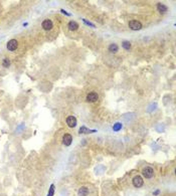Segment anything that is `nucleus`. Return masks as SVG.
I'll use <instances>...</instances> for the list:
<instances>
[{
  "instance_id": "9b49d317",
  "label": "nucleus",
  "mask_w": 176,
  "mask_h": 196,
  "mask_svg": "<svg viewBox=\"0 0 176 196\" xmlns=\"http://www.w3.org/2000/svg\"><path fill=\"white\" fill-rule=\"evenodd\" d=\"M157 9L159 12L161 13H165L167 11V6H165L164 4H161V3H158L157 4Z\"/></svg>"
},
{
  "instance_id": "a211bd4d",
  "label": "nucleus",
  "mask_w": 176,
  "mask_h": 196,
  "mask_svg": "<svg viewBox=\"0 0 176 196\" xmlns=\"http://www.w3.org/2000/svg\"><path fill=\"white\" fill-rule=\"evenodd\" d=\"M84 22H85V23H87V24H89V25H91V26H93V27L95 26V25H94L93 23H91V22H89V21H87L86 19H84Z\"/></svg>"
},
{
  "instance_id": "4468645a",
  "label": "nucleus",
  "mask_w": 176,
  "mask_h": 196,
  "mask_svg": "<svg viewBox=\"0 0 176 196\" xmlns=\"http://www.w3.org/2000/svg\"><path fill=\"white\" fill-rule=\"evenodd\" d=\"M122 46L126 49V50H129L130 48H131V43L129 42V41H123V43H122Z\"/></svg>"
},
{
  "instance_id": "6ab92c4d",
  "label": "nucleus",
  "mask_w": 176,
  "mask_h": 196,
  "mask_svg": "<svg viewBox=\"0 0 176 196\" xmlns=\"http://www.w3.org/2000/svg\"><path fill=\"white\" fill-rule=\"evenodd\" d=\"M160 193V190H156L155 192H153V195H158Z\"/></svg>"
},
{
  "instance_id": "f8f14e48",
  "label": "nucleus",
  "mask_w": 176,
  "mask_h": 196,
  "mask_svg": "<svg viewBox=\"0 0 176 196\" xmlns=\"http://www.w3.org/2000/svg\"><path fill=\"white\" fill-rule=\"evenodd\" d=\"M118 49H119V47H118V45H117L116 43H112V44H110L109 45V50L111 51V52H117L118 51Z\"/></svg>"
},
{
  "instance_id": "2eb2a0df",
  "label": "nucleus",
  "mask_w": 176,
  "mask_h": 196,
  "mask_svg": "<svg viewBox=\"0 0 176 196\" xmlns=\"http://www.w3.org/2000/svg\"><path fill=\"white\" fill-rule=\"evenodd\" d=\"M53 194H54V184H51L50 185V188L48 190L47 196H53Z\"/></svg>"
},
{
  "instance_id": "0eeeda50",
  "label": "nucleus",
  "mask_w": 176,
  "mask_h": 196,
  "mask_svg": "<svg viewBox=\"0 0 176 196\" xmlns=\"http://www.w3.org/2000/svg\"><path fill=\"white\" fill-rule=\"evenodd\" d=\"M98 95L96 94V93H90L89 95L87 96V102H89V103H94V102H96L97 100H98Z\"/></svg>"
},
{
  "instance_id": "423d86ee",
  "label": "nucleus",
  "mask_w": 176,
  "mask_h": 196,
  "mask_svg": "<svg viewBox=\"0 0 176 196\" xmlns=\"http://www.w3.org/2000/svg\"><path fill=\"white\" fill-rule=\"evenodd\" d=\"M72 142V137L71 135L69 134H65L64 135V138H63V143L66 145V146H69Z\"/></svg>"
},
{
  "instance_id": "f03ea898",
  "label": "nucleus",
  "mask_w": 176,
  "mask_h": 196,
  "mask_svg": "<svg viewBox=\"0 0 176 196\" xmlns=\"http://www.w3.org/2000/svg\"><path fill=\"white\" fill-rule=\"evenodd\" d=\"M133 185H134V187H136V188H140V187H142L143 186V184H144V180H143V178L141 177V176H135L134 178H133Z\"/></svg>"
},
{
  "instance_id": "9d476101",
  "label": "nucleus",
  "mask_w": 176,
  "mask_h": 196,
  "mask_svg": "<svg viewBox=\"0 0 176 196\" xmlns=\"http://www.w3.org/2000/svg\"><path fill=\"white\" fill-rule=\"evenodd\" d=\"M79 28V24L76 21H69L68 22V29L69 30H77Z\"/></svg>"
},
{
  "instance_id": "f3484780",
  "label": "nucleus",
  "mask_w": 176,
  "mask_h": 196,
  "mask_svg": "<svg viewBox=\"0 0 176 196\" xmlns=\"http://www.w3.org/2000/svg\"><path fill=\"white\" fill-rule=\"evenodd\" d=\"M88 132H91V131H89L86 127H82L80 129V134H85V133H88Z\"/></svg>"
},
{
  "instance_id": "1a4fd4ad",
  "label": "nucleus",
  "mask_w": 176,
  "mask_h": 196,
  "mask_svg": "<svg viewBox=\"0 0 176 196\" xmlns=\"http://www.w3.org/2000/svg\"><path fill=\"white\" fill-rule=\"evenodd\" d=\"M78 194H79V196H88V194H89V189L86 186H83L79 189Z\"/></svg>"
},
{
  "instance_id": "f257e3e1",
  "label": "nucleus",
  "mask_w": 176,
  "mask_h": 196,
  "mask_svg": "<svg viewBox=\"0 0 176 196\" xmlns=\"http://www.w3.org/2000/svg\"><path fill=\"white\" fill-rule=\"evenodd\" d=\"M142 174H143V176H144L145 178L150 179V178H152L153 175H154V170H153V168H151V167H145V168L143 169V171H142Z\"/></svg>"
},
{
  "instance_id": "ddd939ff",
  "label": "nucleus",
  "mask_w": 176,
  "mask_h": 196,
  "mask_svg": "<svg viewBox=\"0 0 176 196\" xmlns=\"http://www.w3.org/2000/svg\"><path fill=\"white\" fill-rule=\"evenodd\" d=\"M122 129V124L121 123H116L114 126H113V130L115 131V132H118V131H120Z\"/></svg>"
},
{
  "instance_id": "dca6fc26",
  "label": "nucleus",
  "mask_w": 176,
  "mask_h": 196,
  "mask_svg": "<svg viewBox=\"0 0 176 196\" xmlns=\"http://www.w3.org/2000/svg\"><path fill=\"white\" fill-rule=\"evenodd\" d=\"M2 65H3V66H4V67H8V66L10 65V60H9L8 58H4V59H3V64H2Z\"/></svg>"
},
{
  "instance_id": "20e7f679",
  "label": "nucleus",
  "mask_w": 176,
  "mask_h": 196,
  "mask_svg": "<svg viewBox=\"0 0 176 196\" xmlns=\"http://www.w3.org/2000/svg\"><path fill=\"white\" fill-rule=\"evenodd\" d=\"M17 46H18V42H17L15 39H11V40H9L8 43H7V48H8V50H10V51L15 50V49L17 48Z\"/></svg>"
},
{
  "instance_id": "6e6552de",
  "label": "nucleus",
  "mask_w": 176,
  "mask_h": 196,
  "mask_svg": "<svg viewBox=\"0 0 176 196\" xmlns=\"http://www.w3.org/2000/svg\"><path fill=\"white\" fill-rule=\"evenodd\" d=\"M41 26H42V28H43V29H45V30H49V29H51V28H52V22H51V20L46 19V20H44V21L42 22Z\"/></svg>"
},
{
  "instance_id": "7ed1b4c3",
  "label": "nucleus",
  "mask_w": 176,
  "mask_h": 196,
  "mask_svg": "<svg viewBox=\"0 0 176 196\" xmlns=\"http://www.w3.org/2000/svg\"><path fill=\"white\" fill-rule=\"evenodd\" d=\"M129 26L132 30H140L142 28V24L141 22L137 21V20H132L129 22Z\"/></svg>"
},
{
  "instance_id": "39448f33",
  "label": "nucleus",
  "mask_w": 176,
  "mask_h": 196,
  "mask_svg": "<svg viewBox=\"0 0 176 196\" xmlns=\"http://www.w3.org/2000/svg\"><path fill=\"white\" fill-rule=\"evenodd\" d=\"M66 124H67V126L70 127V128H75V127L77 126V119H76L74 116L67 117V119H66Z\"/></svg>"
}]
</instances>
